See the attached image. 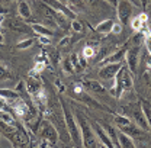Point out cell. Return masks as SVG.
Masks as SVG:
<instances>
[{"mask_svg": "<svg viewBox=\"0 0 151 148\" xmlns=\"http://www.w3.org/2000/svg\"><path fill=\"white\" fill-rule=\"evenodd\" d=\"M144 45H145V48H147V52L151 55V32L145 37V42H144Z\"/></svg>", "mask_w": 151, "mask_h": 148, "instance_id": "obj_35", "label": "cell"}, {"mask_svg": "<svg viewBox=\"0 0 151 148\" xmlns=\"http://www.w3.org/2000/svg\"><path fill=\"white\" fill-rule=\"evenodd\" d=\"M34 44H35V38H26V39L19 41L16 44V48L18 50H26V48H31Z\"/></svg>", "mask_w": 151, "mask_h": 148, "instance_id": "obj_28", "label": "cell"}, {"mask_svg": "<svg viewBox=\"0 0 151 148\" xmlns=\"http://www.w3.org/2000/svg\"><path fill=\"white\" fill-rule=\"evenodd\" d=\"M134 74L129 71V68L127 65H122V68L119 70V73L115 78V83L111 87V94L116 99H121L125 90H129L134 86V80H132Z\"/></svg>", "mask_w": 151, "mask_h": 148, "instance_id": "obj_2", "label": "cell"}, {"mask_svg": "<svg viewBox=\"0 0 151 148\" xmlns=\"http://www.w3.org/2000/svg\"><path fill=\"white\" fill-rule=\"evenodd\" d=\"M60 103H61V112H63L65 129L70 134L71 141L74 142L76 145H81V147H83L81 132H80V126H78V122H77V118H76V115H74V111H71L63 99H60Z\"/></svg>", "mask_w": 151, "mask_h": 148, "instance_id": "obj_1", "label": "cell"}, {"mask_svg": "<svg viewBox=\"0 0 151 148\" xmlns=\"http://www.w3.org/2000/svg\"><path fill=\"white\" fill-rule=\"evenodd\" d=\"M105 1H108L111 6H113V7H116L118 6V3H119V0H105Z\"/></svg>", "mask_w": 151, "mask_h": 148, "instance_id": "obj_38", "label": "cell"}, {"mask_svg": "<svg viewBox=\"0 0 151 148\" xmlns=\"http://www.w3.org/2000/svg\"><path fill=\"white\" fill-rule=\"evenodd\" d=\"M37 134L41 139V145H55L60 141V132L55 128V125L48 119L41 121V125H39Z\"/></svg>", "mask_w": 151, "mask_h": 148, "instance_id": "obj_4", "label": "cell"}, {"mask_svg": "<svg viewBox=\"0 0 151 148\" xmlns=\"http://www.w3.org/2000/svg\"><path fill=\"white\" fill-rule=\"evenodd\" d=\"M1 132H3V135H6V138L10 141V144L13 147L31 145V141H29V137H26V132L23 129H20V128H18V126L1 124Z\"/></svg>", "mask_w": 151, "mask_h": 148, "instance_id": "obj_5", "label": "cell"}, {"mask_svg": "<svg viewBox=\"0 0 151 148\" xmlns=\"http://www.w3.org/2000/svg\"><path fill=\"white\" fill-rule=\"evenodd\" d=\"M31 28L34 31V34L37 35H45V37H54L52 31L47 26V25H42V23H37V22H32L31 23Z\"/></svg>", "mask_w": 151, "mask_h": 148, "instance_id": "obj_20", "label": "cell"}, {"mask_svg": "<svg viewBox=\"0 0 151 148\" xmlns=\"http://www.w3.org/2000/svg\"><path fill=\"white\" fill-rule=\"evenodd\" d=\"M6 1H16V0H6Z\"/></svg>", "mask_w": 151, "mask_h": 148, "instance_id": "obj_40", "label": "cell"}, {"mask_svg": "<svg viewBox=\"0 0 151 148\" xmlns=\"http://www.w3.org/2000/svg\"><path fill=\"white\" fill-rule=\"evenodd\" d=\"M132 122V119L128 115H118V113H113V124L116 126H124L127 124Z\"/></svg>", "mask_w": 151, "mask_h": 148, "instance_id": "obj_24", "label": "cell"}, {"mask_svg": "<svg viewBox=\"0 0 151 148\" xmlns=\"http://www.w3.org/2000/svg\"><path fill=\"white\" fill-rule=\"evenodd\" d=\"M103 128L106 129L108 135L111 137L113 145H115L116 148H121V145H119V139H118V128H115V126L109 125V124H103Z\"/></svg>", "mask_w": 151, "mask_h": 148, "instance_id": "obj_22", "label": "cell"}, {"mask_svg": "<svg viewBox=\"0 0 151 148\" xmlns=\"http://www.w3.org/2000/svg\"><path fill=\"white\" fill-rule=\"evenodd\" d=\"M70 58H71V63H73V65H74L76 73H80V71L84 70V65L81 64V60H80V55H78V54H71Z\"/></svg>", "mask_w": 151, "mask_h": 148, "instance_id": "obj_27", "label": "cell"}, {"mask_svg": "<svg viewBox=\"0 0 151 148\" xmlns=\"http://www.w3.org/2000/svg\"><path fill=\"white\" fill-rule=\"evenodd\" d=\"M81 83L87 89V92L93 93V94H100V96L106 94L105 86L102 83H99V80H87V78H84V80H81Z\"/></svg>", "mask_w": 151, "mask_h": 148, "instance_id": "obj_15", "label": "cell"}, {"mask_svg": "<svg viewBox=\"0 0 151 148\" xmlns=\"http://www.w3.org/2000/svg\"><path fill=\"white\" fill-rule=\"evenodd\" d=\"M141 108H142V111L145 113V116L148 119V124H150V126H151V105L148 102H145V100H141Z\"/></svg>", "mask_w": 151, "mask_h": 148, "instance_id": "obj_31", "label": "cell"}, {"mask_svg": "<svg viewBox=\"0 0 151 148\" xmlns=\"http://www.w3.org/2000/svg\"><path fill=\"white\" fill-rule=\"evenodd\" d=\"M128 116L131 118L132 121H134L139 128H142V129L145 131V132H150L151 131V126H150V124H148V119H147L145 113H144V111H142V108H137V109H134Z\"/></svg>", "mask_w": 151, "mask_h": 148, "instance_id": "obj_10", "label": "cell"}, {"mask_svg": "<svg viewBox=\"0 0 151 148\" xmlns=\"http://www.w3.org/2000/svg\"><path fill=\"white\" fill-rule=\"evenodd\" d=\"M47 54H48V58H50V63L52 64V67H55L58 65V63H61L63 61V57L60 55V51L58 50H50V51H47Z\"/></svg>", "mask_w": 151, "mask_h": 148, "instance_id": "obj_25", "label": "cell"}, {"mask_svg": "<svg viewBox=\"0 0 151 148\" xmlns=\"http://www.w3.org/2000/svg\"><path fill=\"white\" fill-rule=\"evenodd\" d=\"M55 87L58 89V92L60 93L65 92V86H64V84H61V81H60V80H57L55 81Z\"/></svg>", "mask_w": 151, "mask_h": 148, "instance_id": "obj_37", "label": "cell"}, {"mask_svg": "<svg viewBox=\"0 0 151 148\" xmlns=\"http://www.w3.org/2000/svg\"><path fill=\"white\" fill-rule=\"evenodd\" d=\"M122 29H124V25L121 22H115V25H113V28H112V34H121Z\"/></svg>", "mask_w": 151, "mask_h": 148, "instance_id": "obj_34", "label": "cell"}, {"mask_svg": "<svg viewBox=\"0 0 151 148\" xmlns=\"http://www.w3.org/2000/svg\"><path fill=\"white\" fill-rule=\"evenodd\" d=\"M147 20H148V16L145 13H139L138 16L131 19V28L135 32H144L145 35H148L150 31L147 29Z\"/></svg>", "mask_w": 151, "mask_h": 148, "instance_id": "obj_13", "label": "cell"}, {"mask_svg": "<svg viewBox=\"0 0 151 148\" xmlns=\"http://www.w3.org/2000/svg\"><path fill=\"white\" fill-rule=\"evenodd\" d=\"M0 70H1V80H4V78H6V80H9L10 74H9V71H7V68H6V67H4L3 64H1V68H0Z\"/></svg>", "mask_w": 151, "mask_h": 148, "instance_id": "obj_36", "label": "cell"}, {"mask_svg": "<svg viewBox=\"0 0 151 148\" xmlns=\"http://www.w3.org/2000/svg\"><path fill=\"white\" fill-rule=\"evenodd\" d=\"M134 9H135V6H134V3H131L129 0H119V3H118V6H116V13H118L119 22H121L124 26L129 23Z\"/></svg>", "mask_w": 151, "mask_h": 148, "instance_id": "obj_7", "label": "cell"}, {"mask_svg": "<svg viewBox=\"0 0 151 148\" xmlns=\"http://www.w3.org/2000/svg\"><path fill=\"white\" fill-rule=\"evenodd\" d=\"M6 28L10 29V31H15V32H19V34H29V32H34L31 25L28 26L25 23V20L22 19H9L7 23H6Z\"/></svg>", "mask_w": 151, "mask_h": 148, "instance_id": "obj_12", "label": "cell"}, {"mask_svg": "<svg viewBox=\"0 0 151 148\" xmlns=\"http://www.w3.org/2000/svg\"><path fill=\"white\" fill-rule=\"evenodd\" d=\"M71 28H73V31H74L76 34L83 32V23H81L80 20H77V19H73V20H71Z\"/></svg>", "mask_w": 151, "mask_h": 148, "instance_id": "obj_32", "label": "cell"}, {"mask_svg": "<svg viewBox=\"0 0 151 148\" xmlns=\"http://www.w3.org/2000/svg\"><path fill=\"white\" fill-rule=\"evenodd\" d=\"M0 96H1V102L3 103H7V105H12L13 102L22 99L19 92H16V90H9V89H1Z\"/></svg>", "mask_w": 151, "mask_h": 148, "instance_id": "obj_17", "label": "cell"}, {"mask_svg": "<svg viewBox=\"0 0 151 148\" xmlns=\"http://www.w3.org/2000/svg\"><path fill=\"white\" fill-rule=\"evenodd\" d=\"M121 68H122V63H111V64L102 65L99 70V77L103 81H109L111 84H113Z\"/></svg>", "mask_w": 151, "mask_h": 148, "instance_id": "obj_8", "label": "cell"}, {"mask_svg": "<svg viewBox=\"0 0 151 148\" xmlns=\"http://www.w3.org/2000/svg\"><path fill=\"white\" fill-rule=\"evenodd\" d=\"M113 25H115V20H113V19H105V20H102L100 23L96 25V32H99V34H102V35L112 34Z\"/></svg>", "mask_w": 151, "mask_h": 148, "instance_id": "obj_18", "label": "cell"}, {"mask_svg": "<svg viewBox=\"0 0 151 148\" xmlns=\"http://www.w3.org/2000/svg\"><path fill=\"white\" fill-rule=\"evenodd\" d=\"M18 13L23 20L32 23V19H31L32 18V10H31V6H29L28 1H25V0H20V1H19L18 3Z\"/></svg>", "mask_w": 151, "mask_h": 148, "instance_id": "obj_16", "label": "cell"}, {"mask_svg": "<svg viewBox=\"0 0 151 148\" xmlns=\"http://www.w3.org/2000/svg\"><path fill=\"white\" fill-rule=\"evenodd\" d=\"M127 50H128V47H124V48L115 51L111 55H106L102 61H99V65L102 67V65H106V64H111V63H122L125 60V55H127Z\"/></svg>", "mask_w": 151, "mask_h": 148, "instance_id": "obj_14", "label": "cell"}, {"mask_svg": "<svg viewBox=\"0 0 151 148\" xmlns=\"http://www.w3.org/2000/svg\"><path fill=\"white\" fill-rule=\"evenodd\" d=\"M76 112V118H77V122H78V126H80V132H81V142H83V147H99L100 142L96 137L93 131V126L92 124L83 116V113L78 111Z\"/></svg>", "mask_w": 151, "mask_h": 148, "instance_id": "obj_3", "label": "cell"}, {"mask_svg": "<svg viewBox=\"0 0 151 148\" xmlns=\"http://www.w3.org/2000/svg\"><path fill=\"white\" fill-rule=\"evenodd\" d=\"M81 54L86 57L87 60H89V58H93V57L96 55V47H93V45H87V47H84L83 51H81Z\"/></svg>", "mask_w": 151, "mask_h": 148, "instance_id": "obj_30", "label": "cell"}, {"mask_svg": "<svg viewBox=\"0 0 151 148\" xmlns=\"http://www.w3.org/2000/svg\"><path fill=\"white\" fill-rule=\"evenodd\" d=\"M61 64H63V71H64L65 74H74L76 73L74 65H73V63H71V58H70V57L63 58Z\"/></svg>", "mask_w": 151, "mask_h": 148, "instance_id": "obj_26", "label": "cell"}, {"mask_svg": "<svg viewBox=\"0 0 151 148\" xmlns=\"http://www.w3.org/2000/svg\"><path fill=\"white\" fill-rule=\"evenodd\" d=\"M118 139H119V145L121 148H134L135 144H134V139H132L129 135H127L125 132L118 129Z\"/></svg>", "mask_w": 151, "mask_h": 148, "instance_id": "obj_21", "label": "cell"}, {"mask_svg": "<svg viewBox=\"0 0 151 148\" xmlns=\"http://www.w3.org/2000/svg\"><path fill=\"white\" fill-rule=\"evenodd\" d=\"M73 44V37H64L58 42V50H68Z\"/></svg>", "mask_w": 151, "mask_h": 148, "instance_id": "obj_29", "label": "cell"}, {"mask_svg": "<svg viewBox=\"0 0 151 148\" xmlns=\"http://www.w3.org/2000/svg\"><path fill=\"white\" fill-rule=\"evenodd\" d=\"M0 119H1V124H6V125H13L16 122V116L9 111H4L1 109V113H0Z\"/></svg>", "mask_w": 151, "mask_h": 148, "instance_id": "obj_23", "label": "cell"}, {"mask_svg": "<svg viewBox=\"0 0 151 148\" xmlns=\"http://www.w3.org/2000/svg\"><path fill=\"white\" fill-rule=\"evenodd\" d=\"M60 1H63V3H67V0H60Z\"/></svg>", "mask_w": 151, "mask_h": 148, "instance_id": "obj_39", "label": "cell"}, {"mask_svg": "<svg viewBox=\"0 0 151 148\" xmlns=\"http://www.w3.org/2000/svg\"><path fill=\"white\" fill-rule=\"evenodd\" d=\"M26 89H28V94L34 97V96L42 89V86H41V83H39L38 78H35V77H29V78L26 80Z\"/></svg>", "mask_w": 151, "mask_h": 148, "instance_id": "obj_19", "label": "cell"}, {"mask_svg": "<svg viewBox=\"0 0 151 148\" xmlns=\"http://www.w3.org/2000/svg\"><path fill=\"white\" fill-rule=\"evenodd\" d=\"M51 38L52 37H45V35H38V41L42 44V45H50L51 44Z\"/></svg>", "mask_w": 151, "mask_h": 148, "instance_id": "obj_33", "label": "cell"}, {"mask_svg": "<svg viewBox=\"0 0 151 148\" xmlns=\"http://www.w3.org/2000/svg\"><path fill=\"white\" fill-rule=\"evenodd\" d=\"M71 97H74L76 100L83 102V103H86V105H89V106H92V108H96V109L109 111V109H108V108H105L102 103L96 102L93 97L87 93L86 87L83 86V83H81V81H76V83L71 84Z\"/></svg>", "mask_w": 151, "mask_h": 148, "instance_id": "obj_6", "label": "cell"}, {"mask_svg": "<svg viewBox=\"0 0 151 148\" xmlns=\"http://www.w3.org/2000/svg\"><path fill=\"white\" fill-rule=\"evenodd\" d=\"M139 51L141 47L138 45H131L127 50V55H125V61H127V67L129 68L134 75L137 74V67H138V61H139Z\"/></svg>", "mask_w": 151, "mask_h": 148, "instance_id": "obj_9", "label": "cell"}, {"mask_svg": "<svg viewBox=\"0 0 151 148\" xmlns=\"http://www.w3.org/2000/svg\"><path fill=\"white\" fill-rule=\"evenodd\" d=\"M92 126H93V131L94 134H96V137H97V139H99V142H100V145H103V147H109V148H113L112 139H111V137L108 135V132L106 129L103 128V125L100 126L97 122H92Z\"/></svg>", "mask_w": 151, "mask_h": 148, "instance_id": "obj_11", "label": "cell"}]
</instances>
